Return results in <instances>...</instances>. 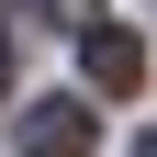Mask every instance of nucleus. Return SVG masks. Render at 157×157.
<instances>
[{
  "mask_svg": "<svg viewBox=\"0 0 157 157\" xmlns=\"http://www.w3.org/2000/svg\"><path fill=\"white\" fill-rule=\"evenodd\" d=\"M78 67H90V90H135V78H146V45H135L124 23H90L78 34Z\"/></svg>",
  "mask_w": 157,
  "mask_h": 157,
  "instance_id": "nucleus-1",
  "label": "nucleus"
},
{
  "mask_svg": "<svg viewBox=\"0 0 157 157\" xmlns=\"http://www.w3.org/2000/svg\"><path fill=\"white\" fill-rule=\"evenodd\" d=\"M23 157H90V101H34L23 112Z\"/></svg>",
  "mask_w": 157,
  "mask_h": 157,
  "instance_id": "nucleus-2",
  "label": "nucleus"
},
{
  "mask_svg": "<svg viewBox=\"0 0 157 157\" xmlns=\"http://www.w3.org/2000/svg\"><path fill=\"white\" fill-rule=\"evenodd\" d=\"M34 11H45V23H78V34H90V0H34Z\"/></svg>",
  "mask_w": 157,
  "mask_h": 157,
  "instance_id": "nucleus-3",
  "label": "nucleus"
},
{
  "mask_svg": "<svg viewBox=\"0 0 157 157\" xmlns=\"http://www.w3.org/2000/svg\"><path fill=\"white\" fill-rule=\"evenodd\" d=\"M135 157H157V135H135Z\"/></svg>",
  "mask_w": 157,
  "mask_h": 157,
  "instance_id": "nucleus-4",
  "label": "nucleus"
},
{
  "mask_svg": "<svg viewBox=\"0 0 157 157\" xmlns=\"http://www.w3.org/2000/svg\"><path fill=\"white\" fill-rule=\"evenodd\" d=\"M0 78H11V45H0Z\"/></svg>",
  "mask_w": 157,
  "mask_h": 157,
  "instance_id": "nucleus-5",
  "label": "nucleus"
}]
</instances>
